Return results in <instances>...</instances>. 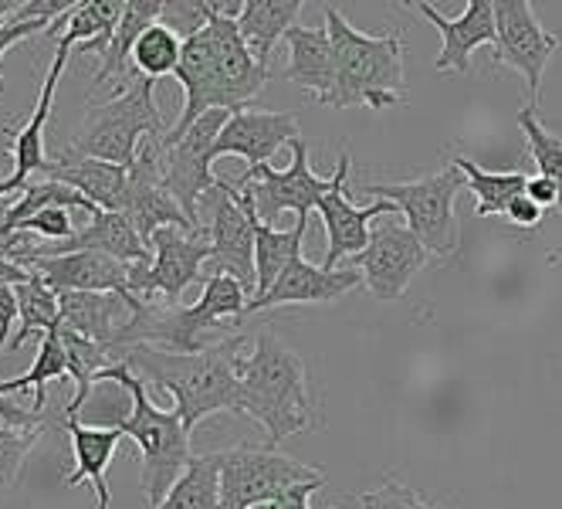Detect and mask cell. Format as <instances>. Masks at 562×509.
Masks as SVG:
<instances>
[{"label":"cell","instance_id":"cell-1","mask_svg":"<svg viewBox=\"0 0 562 509\" xmlns=\"http://www.w3.org/2000/svg\"><path fill=\"white\" fill-rule=\"evenodd\" d=\"M240 346L245 336H224L204 354H164L149 346H126L119 364H126L146 390H167L187 424V432L221 411H240Z\"/></svg>","mask_w":562,"mask_h":509},{"label":"cell","instance_id":"cell-2","mask_svg":"<svg viewBox=\"0 0 562 509\" xmlns=\"http://www.w3.org/2000/svg\"><path fill=\"white\" fill-rule=\"evenodd\" d=\"M248 289L231 276H211L193 306L136 299L133 320L115 343V361L126 346H149L164 354H204L224 336H234L227 327L248 317Z\"/></svg>","mask_w":562,"mask_h":509},{"label":"cell","instance_id":"cell-3","mask_svg":"<svg viewBox=\"0 0 562 509\" xmlns=\"http://www.w3.org/2000/svg\"><path fill=\"white\" fill-rule=\"evenodd\" d=\"M240 414L255 418L278 445L318 424L308 398V374L295 350L271 330L255 336L251 357L240 364Z\"/></svg>","mask_w":562,"mask_h":509},{"label":"cell","instance_id":"cell-4","mask_svg":"<svg viewBox=\"0 0 562 509\" xmlns=\"http://www.w3.org/2000/svg\"><path fill=\"white\" fill-rule=\"evenodd\" d=\"M99 384H119L133 398V411L119 418L112 428L123 432V439H133L139 449V486L143 496L149 502V509H156L167 499V493L180 483V476L187 473V465L193 462L190 452V432L180 418V411H164L149 401L146 384L126 367V364H112L99 374Z\"/></svg>","mask_w":562,"mask_h":509},{"label":"cell","instance_id":"cell-5","mask_svg":"<svg viewBox=\"0 0 562 509\" xmlns=\"http://www.w3.org/2000/svg\"><path fill=\"white\" fill-rule=\"evenodd\" d=\"M326 27L336 52V92L326 106H370L380 112L396 102H407L404 37L356 31L336 8H326Z\"/></svg>","mask_w":562,"mask_h":509},{"label":"cell","instance_id":"cell-6","mask_svg":"<svg viewBox=\"0 0 562 509\" xmlns=\"http://www.w3.org/2000/svg\"><path fill=\"white\" fill-rule=\"evenodd\" d=\"M167 133L170 126L164 120V112L156 109V82L139 75L123 96L92 106L82 120V130H78V136L61 153L133 167L139 156V143L146 136H167Z\"/></svg>","mask_w":562,"mask_h":509},{"label":"cell","instance_id":"cell-7","mask_svg":"<svg viewBox=\"0 0 562 509\" xmlns=\"http://www.w3.org/2000/svg\"><path fill=\"white\" fill-rule=\"evenodd\" d=\"M468 187L464 170L448 161L445 170L427 174L407 184H367L363 198L393 201L400 214L407 218V228L420 239V245L440 258H451L461 252V228L454 218V198Z\"/></svg>","mask_w":562,"mask_h":509},{"label":"cell","instance_id":"cell-8","mask_svg":"<svg viewBox=\"0 0 562 509\" xmlns=\"http://www.w3.org/2000/svg\"><path fill=\"white\" fill-rule=\"evenodd\" d=\"M221 458V509H251L299 486H326L323 468L302 465L274 445H237Z\"/></svg>","mask_w":562,"mask_h":509},{"label":"cell","instance_id":"cell-9","mask_svg":"<svg viewBox=\"0 0 562 509\" xmlns=\"http://www.w3.org/2000/svg\"><path fill=\"white\" fill-rule=\"evenodd\" d=\"M231 120V112L214 109L177 140V143H164V187L170 198L180 204V211L187 214V221L204 234V214H200V201L221 184V177H214V143L224 130V123Z\"/></svg>","mask_w":562,"mask_h":509},{"label":"cell","instance_id":"cell-10","mask_svg":"<svg viewBox=\"0 0 562 509\" xmlns=\"http://www.w3.org/2000/svg\"><path fill=\"white\" fill-rule=\"evenodd\" d=\"M207 208L204 234L211 239V276H231L245 286L248 292H258V268H255V224L251 211L240 198V190L227 180H221L204 201L200 211Z\"/></svg>","mask_w":562,"mask_h":509},{"label":"cell","instance_id":"cell-11","mask_svg":"<svg viewBox=\"0 0 562 509\" xmlns=\"http://www.w3.org/2000/svg\"><path fill=\"white\" fill-rule=\"evenodd\" d=\"M237 190H248L255 211L265 224H271L278 214L292 211L295 218L318 211V201L336 187V174L333 177H318L308 167V146L305 140L292 143V164L289 170H274L271 164L258 167V170H245L240 180L234 184Z\"/></svg>","mask_w":562,"mask_h":509},{"label":"cell","instance_id":"cell-12","mask_svg":"<svg viewBox=\"0 0 562 509\" xmlns=\"http://www.w3.org/2000/svg\"><path fill=\"white\" fill-rule=\"evenodd\" d=\"M495 24H498V45H495V65H505L526 78L529 106L539 109L542 75L555 52H562V34L546 31L539 24V14L529 0H498L495 4Z\"/></svg>","mask_w":562,"mask_h":509},{"label":"cell","instance_id":"cell-13","mask_svg":"<svg viewBox=\"0 0 562 509\" xmlns=\"http://www.w3.org/2000/svg\"><path fill=\"white\" fill-rule=\"evenodd\" d=\"M427 255L430 252L420 245V239L407 224L386 221L373 228L367 252L352 255V265H359V272H363V286L373 299L393 302L404 299L414 276L427 265Z\"/></svg>","mask_w":562,"mask_h":509},{"label":"cell","instance_id":"cell-14","mask_svg":"<svg viewBox=\"0 0 562 509\" xmlns=\"http://www.w3.org/2000/svg\"><path fill=\"white\" fill-rule=\"evenodd\" d=\"M349 170H352V156L349 150H342L339 156V167H336V187L326 193L323 201H318V214H323V224H326V258H323V268L326 272H336V265L342 258H352L359 252H367L370 245V221L373 218H400V208L393 201H373V204H352L349 198Z\"/></svg>","mask_w":562,"mask_h":509},{"label":"cell","instance_id":"cell-15","mask_svg":"<svg viewBox=\"0 0 562 509\" xmlns=\"http://www.w3.org/2000/svg\"><path fill=\"white\" fill-rule=\"evenodd\" d=\"M153 265L146 276V302L164 299V306H177L180 296L193 283H207V262H211V239L180 228H164L149 239Z\"/></svg>","mask_w":562,"mask_h":509},{"label":"cell","instance_id":"cell-16","mask_svg":"<svg viewBox=\"0 0 562 509\" xmlns=\"http://www.w3.org/2000/svg\"><path fill=\"white\" fill-rule=\"evenodd\" d=\"M407 11L420 14L440 31V55L434 58L437 71H458L464 75L471 68V52L498 45V24H495V4L492 0H468L461 18H445L434 4L424 0H407Z\"/></svg>","mask_w":562,"mask_h":509},{"label":"cell","instance_id":"cell-17","mask_svg":"<svg viewBox=\"0 0 562 509\" xmlns=\"http://www.w3.org/2000/svg\"><path fill=\"white\" fill-rule=\"evenodd\" d=\"M75 48L68 42H58L55 45V58H52V68L45 75V86H42V96H37V106L34 112L27 115V123L21 130H11L8 126V136H11V153H14V170L8 180H0V190L11 193L24 190L31 180V174H45L52 170V156L45 153V126L52 120V109H55V92H58V82H61V75H65V65H68V55Z\"/></svg>","mask_w":562,"mask_h":509},{"label":"cell","instance_id":"cell-18","mask_svg":"<svg viewBox=\"0 0 562 509\" xmlns=\"http://www.w3.org/2000/svg\"><path fill=\"white\" fill-rule=\"evenodd\" d=\"M139 262H115L99 252H68L55 258H42L31 272L42 279L55 296L61 292H119L133 296Z\"/></svg>","mask_w":562,"mask_h":509},{"label":"cell","instance_id":"cell-19","mask_svg":"<svg viewBox=\"0 0 562 509\" xmlns=\"http://www.w3.org/2000/svg\"><path fill=\"white\" fill-rule=\"evenodd\" d=\"M299 136V120L292 112H268V109H240L231 112V120L224 123L214 156H245L248 170L265 167L281 146H292Z\"/></svg>","mask_w":562,"mask_h":509},{"label":"cell","instance_id":"cell-20","mask_svg":"<svg viewBox=\"0 0 562 509\" xmlns=\"http://www.w3.org/2000/svg\"><path fill=\"white\" fill-rule=\"evenodd\" d=\"M356 286H363V272L359 268H336L326 272L323 265H308L302 255L289 262V268L274 279V286L265 296H255L248 302V317L261 309L289 306V302H336Z\"/></svg>","mask_w":562,"mask_h":509},{"label":"cell","instance_id":"cell-21","mask_svg":"<svg viewBox=\"0 0 562 509\" xmlns=\"http://www.w3.org/2000/svg\"><path fill=\"white\" fill-rule=\"evenodd\" d=\"M285 45H289V65L281 75L302 92H308V99L326 106L336 92V52H333L329 27L295 24L285 34Z\"/></svg>","mask_w":562,"mask_h":509},{"label":"cell","instance_id":"cell-22","mask_svg":"<svg viewBox=\"0 0 562 509\" xmlns=\"http://www.w3.org/2000/svg\"><path fill=\"white\" fill-rule=\"evenodd\" d=\"M61 327L82 333L115 354V343L133 320L136 296H119V292H61Z\"/></svg>","mask_w":562,"mask_h":509},{"label":"cell","instance_id":"cell-23","mask_svg":"<svg viewBox=\"0 0 562 509\" xmlns=\"http://www.w3.org/2000/svg\"><path fill=\"white\" fill-rule=\"evenodd\" d=\"M65 432L71 435V452H75V465L65 479L68 489H78L82 483H92L95 489V509H109V465L119 452V442H123V432L119 428H89L78 418H65Z\"/></svg>","mask_w":562,"mask_h":509},{"label":"cell","instance_id":"cell-24","mask_svg":"<svg viewBox=\"0 0 562 509\" xmlns=\"http://www.w3.org/2000/svg\"><path fill=\"white\" fill-rule=\"evenodd\" d=\"M159 18H164V0H130L126 14L119 21L112 42H109V52L102 55V68L92 78V89H89L92 96L109 86L115 89V96H123L136 82V78L126 75V68L133 62V48L153 24H159Z\"/></svg>","mask_w":562,"mask_h":509},{"label":"cell","instance_id":"cell-25","mask_svg":"<svg viewBox=\"0 0 562 509\" xmlns=\"http://www.w3.org/2000/svg\"><path fill=\"white\" fill-rule=\"evenodd\" d=\"M68 252H99V255H109L115 262H130V265L153 262L149 245L139 239V231L130 224V218L119 211H99L95 218H89L86 228H78L75 239L52 242V258L68 255Z\"/></svg>","mask_w":562,"mask_h":509},{"label":"cell","instance_id":"cell-26","mask_svg":"<svg viewBox=\"0 0 562 509\" xmlns=\"http://www.w3.org/2000/svg\"><path fill=\"white\" fill-rule=\"evenodd\" d=\"M48 177L68 184L71 190H78L82 198H89L102 211H119V208H123L126 190H130V167L105 164V161H89V156L58 153L55 161H52Z\"/></svg>","mask_w":562,"mask_h":509},{"label":"cell","instance_id":"cell-27","mask_svg":"<svg viewBox=\"0 0 562 509\" xmlns=\"http://www.w3.org/2000/svg\"><path fill=\"white\" fill-rule=\"evenodd\" d=\"M240 198H245L248 211H251V224H255V268H258V292L255 296H265L274 279L281 276V272L289 268V262L295 255H302V245H305V231H308V214L295 218L292 228H271L258 218L255 211V201L248 190H240ZM251 296V299H255Z\"/></svg>","mask_w":562,"mask_h":509},{"label":"cell","instance_id":"cell-28","mask_svg":"<svg viewBox=\"0 0 562 509\" xmlns=\"http://www.w3.org/2000/svg\"><path fill=\"white\" fill-rule=\"evenodd\" d=\"M299 14H302V0H245V11L237 18V31L261 68H268L274 45L285 42V34L295 27Z\"/></svg>","mask_w":562,"mask_h":509},{"label":"cell","instance_id":"cell-29","mask_svg":"<svg viewBox=\"0 0 562 509\" xmlns=\"http://www.w3.org/2000/svg\"><path fill=\"white\" fill-rule=\"evenodd\" d=\"M130 0H78V8L68 14L65 31L55 42H68L75 52L71 55H105L109 42L126 14Z\"/></svg>","mask_w":562,"mask_h":509},{"label":"cell","instance_id":"cell-30","mask_svg":"<svg viewBox=\"0 0 562 509\" xmlns=\"http://www.w3.org/2000/svg\"><path fill=\"white\" fill-rule=\"evenodd\" d=\"M58 333H61V343H65V354H68V377L75 380V398L65 408V418H78V411H82L86 401L92 398V387L99 384V374L105 367L119 364V361H115V354L109 346H102V343H95V340H89L82 333H75L68 327H58Z\"/></svg>","mask_w":562,"mask_h":509},{"label":"cell","instance_id":"cell-31","mask_svg":"<svg viewBox=\"0 0 562 509\" xmlns=\"http://www.w3.org/2000/svg\"><path fill=\"white\" fill-rule=\"evenodd\" d=\"M451 161L464 170L468 187L474 193V218H492V214H508V208L526 193L529 174L512 170V174H488L477 164H471L468 156H451Z\"/></svg>","mask_w":562,"mask_h":509},{"label":"cell","instance_id":"cell-32","mask_svg":"<svg viewBox=\"0 0 562 509\" xmlns=\"http://www.w3.org/2000/svg\"><path fill=\"white\" fill-rule=\"evenodd\" d=\"M156 509H221V458L193 455L180 483L167 493V499Z\"/></svg>","mask_w":562,"mask_h":509},{"label":"cell","instance_id":"cell-33","mask_svg":"<svg viewBox=\"0 0 562 509\" xmlns=\"http://www.w3.org/2000/svg\"><path fill=\"white\" fill-rule=\"evenodd\" d=\"M68 377V354H65V343H61V333L52 330L42 336V346H37V357L31 364L27 374L21 377H11V380H0V395H21V390H34V411L42 414L45 411V401H48V384Z\"/></svg>","mask_w":562,"mask_h":509},{"label":"cell","instance_id":"cell-34","mask_svg":"<svg viewBox=\"0 0 562 509\" xmlns=\"http://www.w3.org/2000/svg\"><path fill=\"white\" fill-rule=\"evenodd\" d=\"M14 292H18V309H21V327H18V336L11 340V346L8 350H21L34 333H52V330H58L61 327V306H58V296L34 276L31 272V279L27 283H21V286H14Z\"/></svg>","mask_w":562,"mask_h":509},{"label":"cell","instance_id":"cell-35","mask_svg":"<svg viewBox=\"0 0 562 509\" xmlns=\"http://www.w3.org/2000/svg\"><path fill=\"white\" fill-rule=\"evenodd\" d=\"M180 62H183V42L167 24H153L133 48L136 75L153 78V82H159L164 75H173Z\"/></svg>","mask_w":562,"mask_h":509},{"label":"cell","instance_id":"cell-36","mask_svg":"<svg viewBox=\"0 0 562 509\" xmlns=\"http://www.w3.org/2000/svg\"><path fill=\"white\" fill-rule=\"evenodd\" d=\"M515 123L521 133H526V146H529V156L539 167V177H546L559 187V208H562V140L552 136L539 123V109H532V106H521Z\"/></svg>","mask_w":562,"mask_h":509},{"label":"cell","instance_id":"cell-37","mask_svg":"<svg viewBox=\"0 0 562 509\" xmlns=\"http://www.w3.org/2000/svg\"><path fill=\"white\" fill-rule=\"evenodd\" d=\"M45 428H37V432H18V428H8L0 424V486H14L21 468L37 442V435H42Z\"/></svg>","mask_w":562,"mask_h":509},{"label":"cell","instance_id":"cell-38","mask_svg":"<svg viewBox=\"0 0 562 509\" xmlns=\"http://www.w3.org/2000/svg\"><path fill=\"white\" fill-rule=\"evenodd\" d=\"M207 18H211V0H164L159 24H167L180 42H187V37L207 27Z\"/></svg>","mask_w":562,"mask_h":509},{"label":"cell","instance_id":"cell-39","mask_svg":"<svg viewBox=\"0 0 562 509\" xmlns=\"http://www.w3.org/2000/svg\"><path fill=\"white\" fill-rule=\"evenodd\" d=\"M359 502H363V509H440V506L427 502L417 489L396 483V479H386L380 489L363 493Z\"/></svg>","mask_w":562,"mask_h":509},{"label":"cell","instance_id":"cell-40","mask_svg":"<svg viewBox=\"0 0 562 509\" xmlns=\"http://www.w3.org/2000/svg\"><path fill=\"white\" fill-rule=\"evenodd\" d=\"M14 231L37 234V239H45V242H68V239H75V234H78V228L71 221V211H65V208H48L42 214L21 221Z\"/></svg>","mask_w":562,"mask_h":509},{"label":"cell","instance_id":"cell-41","mask_svg":"<svg viewBox=\"0 0 562 509\" xmlns=\"http://www.w3.org/2000/svg\"><path fill=\"white\" fill-rule=\"evenodd\" d=\"M0 424L18 428V432H37V428H45V414H37L34 408H21L11 395H0Z\"/></svg>","mask_w":562,"mask_h":509},{"label":"cell","instance_id":"cell-42","mask_svg":"<svg viewBox=\"0 0 562 509\" xmlns=\"http://www.w3.org/2000/svg\"><path fill=\"white\" fill-rule=\"evenodd\" d=\"M52 24L55 21H24V24H14V21H0V58H4V52L8 48H14V45H21V42H27V37H34V34H42V31H52Z\"/></svg>","mask_w":562,"mask_h":509},{"label":"cell","instance_id":"cell-43","mask_svg":"<svg viewBox=\"0 0 562 509\" xmlns=\"http://www.w3.org/2000/svg\"><path fill=\"white\" fill-rule=\"evenodd\" d=\"M14 320H21V309H18V292L14 286H0V354L11 346V327Z\"/></svg>","mask_w":562,"mask_h":509},{"label":"cell","instance_id":"cell-44","mask_svg":"<svg viewBox=\"0 0 562 509\" xmlns=\"http://www.w3.org/2000/svg\"><path fill=\"white\" fill-rule=\"evenodd\" d=\"M542 214H546V211H542V208H539L536 201H529L526 193H521V198H518V201H515V204L508 208V214H505V218H508V221H512L515 228H539Z\"/></svg>","mask_w":562,"mask_h":509},{"label":"cell","instance_id":"cell-45","mask_svg":"<svg viewBox=\"0 0 562 509\" xmlns=\"http://www.w3.org/2000/svg\"><path fill=\"white\" fill-rule=\"evenodd\" d=\"M315 489H323V486H299V489H292V493H285V496L265 499V502H258V506H251V509H308V496H312Z\"/></svg>","mask_w":562,"mask_h":509},{"label":"cell","instance_id":"cell-46","mask_svg":"<svg viewBox=\"0 0 562 509\" xmlns=\"http://www.w3.org/2000/svg\"><path fill=\"white\" fill-rule=\"evenodd\" d=\"M526 198L529 201H536L542 211L546 208H559V187L552 184V180H546V177H529V187H526Z\"/></svg>","mask_w":562,"mask_h":509},{"label":"cell","instance_id":"cell-47","mask_svg":"<svg viewBox=\"0 0 562 509\" xmlns=\"http://www.w3.org/2000/svg\"><path fill=\"white\" fill-rule=\"evenodd\" d=\"M27 279H31V272H27V268L14 265V262H8V258H0V286H21V283H27Z\"/></svg>","mask_w":562,"mask_h":509},{"label":"cell","instance_id":"cell-48","mask_svg":"<svg viewBox=\"0 0 562 509\" xmlns=\"http://www.w3.org/2000/svg\"><path fill=\"white\" fill-rule=\"evenodd\" d=\"M24 0H0V21H11L21 11Z\"/></svg>","mask_w":562,"mask_h":509},{"label":"cell","instance_id":"cell-49","mask_svg":"<svg viewBox=\"0 0 562 509\" xmlns=\"http://www.w3.org/2000/svg\"><path fill=\"white\" fill-rule=\"evenodd\" d=\"M0 96H4V75H0Z\"/></svg>","mask_w":562,"mask_h":509}]
</instances>
